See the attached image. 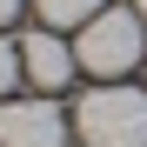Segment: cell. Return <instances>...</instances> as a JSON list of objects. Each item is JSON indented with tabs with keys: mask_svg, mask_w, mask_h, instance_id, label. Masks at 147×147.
<instances>
[{
	"mask_svg": "<svg viewBox=\"0 0 147 147\" xmlns=\"http://www.w3.org/2000/svg\"><path fill=\"white\" fill-rule=\"evenodd\" d=\"M74 134L87 147H147V94L140 87H94V94H80Z\"/></svg>",
	"mask_w": 147,
	"mask_h": 147,
	"instance_id": "1",
	"label": "cell"
},
{
	"mask_svg": "<svg viewBox=\"0 0 147 147\" xmlns=\"http://www.w3.org/2000/svg\"><path fill=\"white\" fill-rule=\"evenodd\" d=\"M140 47H147V27L134 7H100L80 27V40H74V60H80L87 74H100V80H120L127 67H140Z\"/></svg>",
	"mask_w": 147,
	"mask_h": 147,
	"instance_id": "2",
	"label": "cell"
},
{
	"mask_svg": "<svg viewBox=\"0 0 147 147\" xmlns=\"http://www.w3.org/2000/svg\"><path fill=\"white\" fill-rule=\"evenodd\" d=\"M67 114L54 100H0V147H60Z\"/></svg>",
	"mask_w": 147,
	"mask_h": 147,
	"instance_id": "3",
	"label": "cell"
},
{
	"mask_svg": "<svg viewBox=\"0 0 147 147\" xmlns=\"http://www.w3.org/2000/svg\"><path fill=\"white\" fill-rule=\"evenodd\" d=\"M20 60H27V80H34V87H67L74 67H80V60H74V47H67L54 27H40V34L20 40Z\"/></svg>",
	"mask_w": 147,
	"mask_h": 147,
	"instance_id": "4",
	"label": "cell"
},
{
	"mask_svg": "<svg viewBox=\"0 0 147 147\" xmlns=\"http://www.w3.org/2000/svg\"><path fill=\"white\" fill-rule=\"evenodd\" d=\"M100 7H107V0H34L40 27H54V34H60V27H87Z\"/></svg>",
	"mask_w": 147,
	"mask_h": 147,
	"instance_id": "5",
	"label": "cell"
},
{
	"mask_svg": "<svg viewBox=\"0 0 147 147\" xmlns=\"http://www.w3.org/2000/svg\"><path fill=\"white\" fill-rule=\"evenodd\" d=\"M27 80V60H20V40H0V100H13V87Z\"/></svg>",
	"mask_w": 147,
	"mask_h": 147,
	"instance_id": "6",
	"label": "cell"
},
{
	"mask_svg": "<svg viewBox=\"0 0 147 147\" xmlns=\"http://www.w3.org/2000/svg\"><path fill=\"white\" fill-rule=\"evenodd\" d=\"M20 7H27V0H0V27H7V20H13Z\"/></svg>",
	"mask_w": 147,
	"mask_h": 147,
	"instance_id": "7",
	"label": "cell"
},
{
	"mask_svg": "<svg viewBox=\"0 0 147 147\" xmlns=\"http://www.w3.org/2000/svg\"><path fill=\"white\" fill-rule=\"evenodd\" d=\"M134 13H140V27H147V0H134Z\"/></svg>",
	"mask_w": 147,
	"mask_h": 147,
	"instance_id": "8",
	"label": "cell"
}]
</instances>
